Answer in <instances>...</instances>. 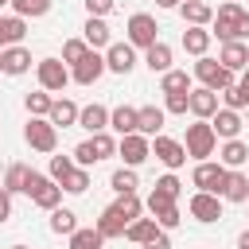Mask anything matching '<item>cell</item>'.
Returning <instances> with one entry per match:
<instances>
[{"instance_id":"cell-19","label":"cell","mask_w":249,"mask_h":249,"mask_svg":"<svg viewBox=\"0 0 249 249\" xmlns=\"http://www.w3.org/2000/svg\"><path fill=\"white\" fill-rule=\"evenodd\" d=\"M82 43H86L89 51H105V47L113 43L109 23H105V19H97V16H89V19H86V27H82Z\"/></svg>"},{"instance_id":"cell-31","label":"cell","mask_w":249,"mask_h":249,"mask_svg":"<svg viewBox=\"0 0 249 249\" xmlns=\"http://www.w3.org/2000/svg\"><path fill=\"white\" fill-rule=\"evenodd\" d=\"M222 198H226V202H249V179H245V171H230V175H226Z\"/></svg>"},{"instance_id":"cell-25","label":"cell","mask_w":249,"mask_h":249,"mask_svg":"<svg viewBox=\"0 0 249 249\" xmlns=\"http://www.w3.org/2000/svg\"><path fill=\"white\" fill-rule=\"evenodd\" d=\"M23 35H27V19H19V16H0V51H4V47H19Z\"/></svg>"},{"instance_id":"cell-22","label":"cell","mask_w":249,"mask_h":249,"mask_svg":"<svg viewBox=\"0 0 249 249\" xmlns=\"http://www.w3.org/2000/svg\"><path fill=\"white\" fill-rule=\"evenodd\" d=\"M179 16H183L187 27H210L214 8H210L206 0H183V4H179Z\"/></svg>"},{"instance_id":"cell-42","label":"cell","mask_w":249,"mask_h":249,"mask_svg":"<svg viewBox=\"0 0 249 249\" xmlns=\"http://www.w3.org/2000/svg\"><path fill=\"white\" fill-rule=\"evenodd\" d=\"M156 230H160V226H156V218H136V222H128L124 237H128V241H136V245H144V241H148Z\"/></svg>"},{"instance_id":"cell-29","label":"cell","mask_w":249,"mask_h":249,"mask_svg":"<svg viewBox=\"0 0 249 249\" xmlns=\"http://www.w3.org/2000/svg\"><path fill=\"white\" fill-rule=\"evenodd\" d=\"M124 230H128V222H124L113 206H105L101 218H97V233H101L105 241H113V237H124Z\"/></svg>"},{"instance_id":"cell-36","label":"cell","mask_w":249,"mask_h":249,"mask_svg":"<svg viewBox=\"0 0 249 249\" xmlns=\"http://www.w3.org/2000/svg\"><path fill=\"white\" fill-rule=\"evenodd\" d=\"M101 233H97V226H78L74 233H70V249H101Z\"/></svg>"},{"instance_id":"cell-8","label":"cell","mask_w":249,"mask_h":249,"mask_svg":"<svg viewBox=\"0 0 249 249\" xmlns=\"http://www.w3.org/2000/svg\"><path fill=\"white\" fill-rule=\"evenodd\" d=\"M195 78H198V86H206V89H214V93H222L226 86H233V74H230L218 58H210V54H202V58L195 62Z\"/></svg>"},{"instance_id":"cell-15","label":"cell","mask_w":249,"mask_h":249,"mask_svg":"<svg viewBox=\"0 0 249 249\" xmlns=\"http://www.w3.org/2000/svg\"><path fill=\"white\" fill-rule=\"evenodd\" d=\"M218 109H222V101H218V93H214V89L198 86V89H191V93H187V113H191L195 121H210Z\"/></svg>"},{"instance_id":"cell-20","label":"cell","mask_w":249,"mask_h":249,"mask_svg":"<svg viewBox=\"0 0 249 249\" xmlns=\"http://www.w3.org/2000/svg\"><path fill=\"white\" fill-rule=\"evenodd\" d=\"M210 128H214L218 140H237V132H241L245 124H241V113H233V109H218V113L210 117Z\"/></svg>"},{"instance_id":"cell-13","label":"cell","mask_w":249,"mask_h":249,"mask_svg":"<svg viewBox=\"0 0 249 249\" xmlns=\"http://www.w3.org/2000/svg\"><path fill=\"white\" fill-rule=\"evenodd\" d=\"M187 210H191V218H195V222H202V226L222 222V198H218V195L195 191V195H191V202H187Z\"/></svg>"},{"instance_id":"cell-38","label":"cell","mask_w":249,"mask_h":249,"mask_svg":"<svg viewBox=\"0 0 249 249\" xmlns=\"http://www.w3.org/2000/svg\"><path fill=\"white\" fill-rule=\"evenodd\" d=\"M218 101H222V109H233V113H241V109L249 105V89H241V86L233 82V86H226V89L218 93Z\"/></svg>"},{"instance_id":"cell-33","label":"cell","mask_w":249,"mask_h":249,"mask_svg":"<svg viewBox=\"0 0 249 249\" xmlns=\"http://www.w3.org/2000/svg\"><path fill=\"white\" fill-rule=\"evenodd\" d=\"M113 210H117L124 222H136V218H144V198H140V195H117Z\"/></svg>"},{"instance_id":"cell-11","label":"cell","mask_w":249,"mask_h":249,"mask_svg":"<svg viewBox=\"0 0 249 249\" xmlns=\"http://www.w3.org/2000/svg\"><path fill=\"white\" fill-rule=\"evenodd\" d=\"M117 156L124 160V167H140L144 160H152V140L148 136H140V132H128V136H121L117 140Z\"/></svg>"},{"instance_id":"cell-56","label":"cell","mask_w":249,"mask_h":249,"mask_svg":"<svg viewBox=\"0 0 249 249\" xmlns=\"http://www.w3.org/2000/svg\"><path fill=\"white\" fill-rule=\"evenodd\" d=\"M245 179H249V171H245Z\"/></svg>"},{"instance_id":"cell-46","label":"cell","mask_w":249,"mask_h":249,"mask_svg":"<svg viewBox=\"0 0 249 249\" xmlns=\"http://www.w3.org/2000/svg\"><path fill=\"white\" fill-rule=\"evenodd\" d=\"M163 113L187 117V93H163Z\"/></svg>"},{"instance_id":"cell-52","label":"cell","mask_w":249,"mask_h":249,"mask_svg":"<svg viewBox=\"0 0 249 249\" xmlns=\"http://www.w3.org/2000/svg\"><path fill=\"white\" fill-rule=\"evenodd\" d=\"M179 4H183V0H156V8H167V12H171V8H179Z\"/></svg>"},{"instance_id":"cell-2","label":"cell","mask_w":249,"mask_h":249,"mask_svg":"<svg viewBox=\"0 0 249 249\" xmlns=\"http://www.w3.org/2000/svg\"><path fill=\"white\" fill-rule=\"evenodd\" d=\"M214 148H218V136H214L210 121H195V124H187V140H183L187 160L202 163V160H210V156H214Z\"/></svg>"},{"instance_id":"cell-24","label":"cell","mask_w":249,"mask_h":249,"mask_svg":"<svg viewBox=\"0 0 249 249\" xmlns=\"http://www.w3.org/2000/svg\"><path fill=\"white\" fill-rule=\"evenodd\" d=\"M78 124H82L89 136H93V132H105V128H109V109L97 105V101H93V105H82V109H78Z\"/></svg>"},{"instance_id":"cell-54","label":"cell","mask_w":249,"mask_h":249,"mask_svg":"<svg viewBox=\"0 0 249 249\" xmlns=\"http://www.w3.org/2000/svg\"><path fill=\"white\" fill-rule=\"evenodd\" d=\"M12 249H27V245H12Z\"/></svg>"},{"instance_id":"cell-17","label":"cell","mask_w":249,"mask_h":249,"mask_svg":"<svg viewBox=\"0 0 249 249\" xmlns=\"http://www.w3.org/2000/svg\"><path fill=\"white\" fill-rule=\"evenodd\" d=\"M31 70V51L19 43V47H4L0 51V74H8V78H19V74H27Z\"/></svg>"},{"instance_id":"cell-37","label":"cell","mask_w":249,"mask_h":249,"mask_svg":"<svg viewBox=\"0 0 249 249\" xmlns=\"http://www.w3.org/2000/svg\"><path fill=\"white\" fill-rule=\"evenodd\" d=\"M109 187H113L117 195H136L140 183H136V171H132V167H117V171L109 175Z\"/></svg>"},{"instance_id":"cell-47","label":"cell","mask_w":249,"mask_h":249,"mask_svg":"<svg viewBox=\"0 0 249 249\" xmlns=\"http://www.w3.org/2000/svg\"><path fill=\"white\" fill-rule=\"evenodd\" d=\"M113 8H117V0H86V12H89V16H97V19H105Z\"/></svg>"},{"instance_id":"cell-1","label":"cell","mask_w":249,"mask_h":249,"mask_svg":"<svg viewBox=\"0 0 249 249\" xmlns=\"http://www.w3.org/2000/svg\"><path fill=\"white\" fill-rule=\"evenodd\" d=\"M23 195L39 206V210H54V206H62V187L51 179V175H43V171H27V183H23Z\"/></svg>"},{"instance_id":"cell-58","label":"cell","mask_w":249,"mask_h":249,"mask_svg":"<svg viewBox=\"0 0 249 249\" xmlns=\"http://www.w3.org/2000/svg\"><path fill=\"white\" fill-rule=\"evenodd\" d=\"M245 47H249V43H245Z\"/></svg>"},{"instance_id":"cell-5","label":"cell","mask_w":249,"mask_h":249,"mask_svg":"<svg viewBox=\"0 0 249 249\" xmlns=\"http://www.w3.org/2000/svg\"><path fill=\"white\" fill-rule=\"evenodd\" d=\"M35 78H39V89L47 93H62L70 86V66L62 58H39L35 62Z\"/></svg>"},{"instance_id":"cell-53","label":"cell","mask_w":249,"mask_h":249,"mask_svg":"<svg viewBox=\"0 0 249 249\" xmlns=\"http://www.w3.org/2000/svg\"><path fill=\"white\" fill-rule=\"evenodd\" d=\"M237 86H241V89H249V66L241 70V82H237Z\"/></svg>"},{"instance_id":"cell-34","label":"cell","mask_w":249,"mask_h":249,"mask_svg":"<svg viewBox=\"0 0 249 249\" xmlns=\"http://www.w3.org/2000/svg\"><path fill=\"white\" fill-rule=\"evenodd\" d=\"M8 8H12V16H19V19H39V16L51 12V0H12Z\"/></svg>"},{"instance_id":"cell-6","label":"cell","mask_w":249,"mask_h":249,"mask_svg":"<svg viewBox=\"0 0 249 249\" xmlns=\"http://www.w3.org/2000/svg\"><path fill=\"white\" fill-rule=\"evenodd\" d=\"M144 210H148V214L156 218V226H160V230H167V233H171V230L183 222L179 202H175V198H167V195H160V191H152V195L144 198Z\"/></svg>"},{"instance_id":"cell-50","label":"cell","mask_w":249,"mask_h":249,"mask_svg":"<svg viewBox=\"0 0 249 249\" xmlns=\"http://www.w3.org/2000/svg\"><path fill=\"white\" fill-rule=\"evenodd\" d=\"M237 39H249V12H245L241 23H237Z\"/></svg>"},{"instance_id":"cell-48","label":"cell","mask_w":249,"mask_h":249,"mask_svg":"<svg viewBox=\"0 0 249 249\" xmlns=\"http://www.w3.org/2000/svg\"><path fill=\"white\" fill-rule=\"evenodd\" d=\"M140 249H171V237H167V230H156V233H152V237H148Z\"/></svg>"},{"instance_id":"cell-18","label":"cell","mask_w":249,"mask_h":249,"mask_svg":"<svg viewBox=\"0 0 249 249\" xmlns=\"http://www.w3.org/2000/svg\"><path fill=\"white\" fill-rule=\"evenodd\" d=\"M163 121H167V113H163V105H140L136 109V132L140 136H160V128H163Z\"/></svg>"},{"instance_id":"cell-51","label":"cell","mask_w":249,"mask_h":249,"mask_svg":"<svg viewBox=\"0 0 249 249\" xmlns=\"http://www.w3.org/2000/svg\"><path fill=\"white\" fill-rule=\"evenodd\" d=\"M237 249H249V230H241V233H237Z\"/></svg>"},{"instance_id":"cell-10","label":"cell","mask_w":249,"mask_h":249,"mask_svg":"<svg viewBox=\"0 0 249 249\" xmlns=\"http://www.w3.org/2000/svg\"><path fill=\"white\" fill-rule=\"evenodd\" d=\"M226 167L222 163H214V160H202V163H195V171H191V183L198 187V191H206V195H218L222 198V187H226Z\"/></svg>"},{"instance_id":"cell-30","label":"cell","mask_w":249,"mask_h":249,"mask_svg":"<svg viewBox=\"0 0 249 249\" xmlns=\"http://www.w3.org/2000/svg\"><path fill=\"white\" fill-rule=\"evenodd\" d=\"M109 128H113L117 136L136 132V109H132V105H117V109H109Z\"/></svg>"},{"instance_id":"cell-4","label":"cell","mask_w":249,"mask_h":249,"mask_svg":"<svg viewBox=\"0 0 249 249\" xmlns=\"http://www.w3.org/2000/svg\"><path fill=\"white\" fill-rule=\"evenodd\" d=\"M124 43H128V47H140V51H148L152 43H160V23H156V16L132 12L128 23H124Z\"/></svg>"},{"instance_id":"cell-41","label":"cell","mask_w":249,"mask_h":249,"mask_svg":"<svg viewBox=\"0 0 249 249\" xmlns=\"http://www.w3.org/2000/svg\"><path fill=\"white\" fill-rule=\"evenodd\" d=\"M89 191V167H74L62 179V195H86Z\"/></svg>"},{"instance_id":"cell-7","label":"cell","mask_w":249,"mask_h":249,"mask_svg":"<svg viewBox=\"0 0 249 249\" xmlns=\"http://www.w3.org/2000/svg\"><path fill=\"white\" fill-rule=\"evenodd\" d=\"M241 16H245V8L241 4H233V0H226V4H218V12H214V19H210V35H218L222 43H233L237 39V23H241Z\"/></svg>"},{"instance_id":"cell-57","label":"cell","mask_w":249,"mask_h":249,"mask_svg":"<svg viewBox=\"0 0 249 249\" xmlns=\"http://www.w3.org/2000/svg\"><path fill=\"white\" fill-rule=\"evenodd\" d=\"M233 4H241V0H233Z\"/></svg>"},{"instance_id":"cell-40","label":"cell","mask_w":249,"mask_h":249,"mask_svg":"<svg viewBox=\"0 0 249 249\" xmlns=\"http://www.w3.org/2000/svg\"><path fill=\"white\" fill-rule=\"evenodd\" d=\"M27 163H12L8 171H4V191L8 195H23V183H27Z\"/></svg>"},{"instance_id":"cell-49","label":"cell","mask_w":249,"mask_h":249,"mask_svg":"<svg viewBox=\"0 0 249 249\" xmlns=\"http://www.w3.org/2000/svg\"><path fill=\"white\" fill-rule=\"evenodd\" d=\"M8 218H12V195H8L4 187H0V226H4Z\"/></svg>"},{"instance_id":"cell-35","label":"cell","mask_w":249,"mask_h":249,"mask_svg":"<svg viewBox=\"0 0 249 249\" xmlns=\"http://www.w3.org/2000/svg\"><path fill=\"white\" fill-rule=\"evenodd\" d=\"M160 93H191V74L187 70H167L160 78Z\"/></svg>"},{"instance_id":"cell-12","label":"cell","mask_w":249,"mask_h":249,"mask_svg":"<svg viewBox=\"0 0 249 249\" xmlns=\"http://www.w3.org/2000/svg\"><path fill=\"white\" fill-rule=\"evenodd\" d=\"M152 156L167 167V171H179L187 163V152H183V140H171V136H152Z\"/></svg>"},{"instance_id":"cell-59","label":"cell","mask_w":249,"mask_h":249,"mask_svg":"<svg viewBox=\"0 0 249 249\" xmlns=\"http://www.w3.org/2000/svg\"><path fill=\"white\" fill-rule=\"evenodd\" d=\"M245 206H249V202H245Z\"/></svg>"},{"instance_id":"cell-14","label":"cell","mask_w":249,"mask_h":249,"mask_svg":"<svg viewBox=\"0 0 249 249\" xmlns=\"http://www.w3.org/2000/svg\"><path fill=\"white\" fill-rule=\"evenodd\" d=\"M132 66H136V47H128V43H109V47H105V70H109V74L128 78Z\"/></svg>"},{"instance_id":"cell-45","label":"cell","mask_w":249,"mask_h":249,"mask_svg":"<svg viewBox=\"0 0 249 249\" xmlns=\"http://www.w3.org/2000/svg\"><path fill=\"white\" fill-rule=\"evenodd\" d=\"M152 191H160V195H167V198H175V202H179L183 183H179V175H175V171H167L163 179H156V187H152Z\"/></svg>"},{"instance_id":"cell-32","label":"cell","mask_w":249,"mask_h":249,"mask_svg":"<svg viewBox=\"0 0 249 249\" xmlns=\"http://www.w3.org/2000/svg\"><path fill=\"white\" fill-rule=\"evenodd\" d=\"M47 226H51V233H58V237H70V233L78 230V214H74V210H66V206H54Z\"/></svg>"},{"instance_id":"cell-44","label":"cell","mask_w":249,"mask_h":249,"mask_svg":"<svg viewBox=\"0 0 249 249\" xmlns=\"http://www.w3.org/2000/svg\"><path fill=\"white\" fill-rule=\"evenodd\" d=\"M70 171H74V160H70V156H51V167H47V175H51L58 187H62V179H66Z\"/></svg>"},{"instance_id":"cell-3","label":"cell","mask_w":249,"mask_h":249,"mask_svg":"<svg viewBox=\"0 0 249 249\" xmlns=\"http://www.w3.org/2000/svg\"><path fill=\"white\" fill-rule=\"evenodd\" d=\"M109 156H117V140L109 136V132H93L89 140H82L78 148H74V167H93V163H101V160H109Z\"/></svg>"},{"instance_id":"cell-28","label":"cell","mask_w":249,"mask_h":249,"mask_svg":"<svg viewBox=\"0 0 249 249\" xmlns=\"http://www.w3.org/2000/svg\"><path fill=\"white\" fill-rule=\"evenodd\" d=\"M144 66L152 70V74H167L171 70V47L160 39V43H152L148 51H144Z\"/></svg>"},{"instance_id":"cell-27","label":"cell","mask_w":249,"mask_h":249,"mask_svg":"<svg viewBox=\"0 0 249 249\" xmlns=\"http://www.w3.org/2000/svg\"><path fill=\"white\" fill-rule=\"evenodd\" d=\"M210 39H214L210 27H187V31H183V51L195 54V58H202V54L210 51Z\"/></svg>"},{"instance_id":"cell-9","label":"cell","mask_w":249,"mask_h":249,"mask_svg":"<svg viewBox=\"0 0 249 249\" xmlns=\"http://www.w3.org/2000/svg\"><path fill=\"white\" fill-rule=\"evenodd\" d=\"M23 140L35 148V152H54L58 148V128L47 121V117H31L23 124Z\"/></svg>"},{"instance_id":"cell-43","label":"cell","mask_w":249,"mask_h":249,"mask_svg":"<svg viewBox=\"0 0 249 249\" xmlns=\"http://www.w3.org/2000/svg\"><path fill=\"white\" fill-rule=\"evenodd\" d=\"M86 51H89V47H86L82 39H66V43H62V62H66V66H78V62L86 58Z\"/></svg>"},{"instance_id":"cell-16","label":"cell","mask_w":249,"mask_h":249,"mask_svg":"<svg viewBox=\"0 0 249 249\" xmlns=\"http://www.w3.org/2000/svg\"><path fill=\"white\" fill-rule=\"evenodd\" d=\"M101 74H105V54H97V51H86V58L78 66H70V82H78V86H93Z\"/></svg>"},{"instance_id":"cell-55","label":"cell","mask_w":249,"mask_h":249,"mask_svg":"<svg viewBox=\"0 0 249 249\" xmlns=\"http://www.w3.org/2000/svg\"><path fill=\"white\" fill-rule=\"evenodd\" d=\"M4 4H12V0H0V8H4Z\"/></svg>"},{"instance_id":"cell-21","label":"cell","mask_w":249,"mask_h":249,"mask_svg":"<svg viewBox=\"0 0 249 249\" xmlns=\"http://www.w3.org/2000/svg\"><path fill=\"white\" fill-rule=\"evenodd\" d=\"M218 62H222L230 74H241V70L249 66V47H245L241 39H233V43H222V51H218Z\"/></svg>"},{"instance_id":"cell-26","label":"cell","mask_w":249,"mask_h":249,"mask_svg":"<svg viewBox=\"0 0 249 249\" xmlns=\"http://www.w3.org/2000/svg\"><path fill=\"white\" fill-rule=\"evenodd\" d=\"M47 121H51L54 128H70V124H78V105H74L70 97H54V101H51Z\"/></svg>"},{"instance_id":"cell-39","label":"cell","mask_w":249,"mask_h":249,"mask_svg":"<svg viewBox=\"0 0 249 249\" xmlns=\"http://www.w3.org/2000/svg\"><path fill=\"white\" fill-rule=\"evenodd\" d=\"M51 101H54V97H51L47 89H35V93L23 97V109H27V117H47V113H51Z\"/></svg>"},{"instance_id":"cell-23","label":"cell","mask_w":249,"mask_h":249,"mask_svg":"<svg viewBox=\"0 0 249 249\" xmlns=\"http://www.w3.org/2000/svg\"><path fill=\"white\" fill-rule=\"evenodd\" d=\"M218 163H222L226 171L245 167V163H249V144H241V140H222V148H218Z\"/></svg>"}]
</instances>
